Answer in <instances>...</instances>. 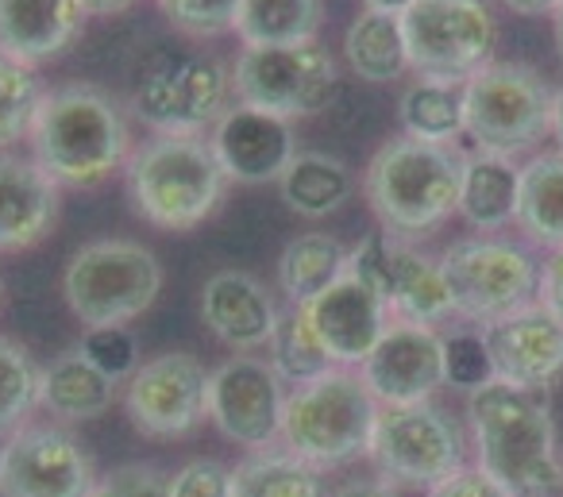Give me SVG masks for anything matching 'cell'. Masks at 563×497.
Masks as SVG:
<instances>
[{
	"instance_id": "6da1fadb",
	"label": "cell",
	"mask_w": 563,
	"mask_h": 497,
	"mask_svg": "<svg viewBox=\"0 0 563 497\" xmlns=\"http://www.w3.org/2000/svg\"><path fill=\"white\" fill-rule=\"evenodd\" d=\"M467 432L475 466L514 497L563 494V459L555 455V420L544 394L490 378L467 394Z\"/></svg>"
},
{
	"instance_id": "7a4b0ae2",
	"label": "cell",
	"mask_w": 563,
	"mask_h": 497,
	"mask_svg": "<svg viewBox=\"0 0 563 497\" xmlns=\"http://www.w3.org/2000/svg\"><path fill=\"white\" fill-rule=\"evenodd\" d=\"M32 158L58 189H86L128 166L132 132L104 89L74 81L43 93L32 124Z\"/></svg>"
},
{
	"instance_id": "3957f363",
	"label": "cell",
	"mask_w": 563,
	"mask_h": 497,
	"mask_svg": "<svg viewBox=\"0 0 563 497\" xmlns=\"http://www.w3.org/2000/svg\"><path fill=\"white\" fill-rule=\"evenodd\" d=\"M463 151L421 143L398 135L367 166V205L394 240H421L432 235L460 209L463 186Z\"/></svg>"
},
{
	"instance_id": "277c9868",
	"label": "cell",
	"mask_w": 563,
	"mask_h": 497,
	"mask_svg": "<svg viewBox=\"0 0 563 497\" xmlns=\"http://www.w3.org/2000/svg\"><path fill=\"white\" fill-rule=\"evenodd\" d=\"M128 197L147 224L189 232L224 201V170L201 135H151L128 155Z\"/></svg>"
},
{
	"instance_id": "5b68a950",
	"label": "cell",
	"mask_w": 563,
	"mask_h": 497,
	"mask_svg": "<svg viewBox=\"0 0 563 497\" xmlns=\"http://www.w3.org/2000/svg\"><path fill=\"white\" fill-rule=\"evenodd\" d=\"M378 409L383 405L375 401L360 371L332 366L321 378L290 389L278 448L306 459L317 471L344 466L371 451Z\"/></svg>"
},
{
	"instance_id": "8992f818",
	"label": "cell",
	"mask_w": 563,
	"mask_h": 497,
	"mask_svg": "<svg viewBox=\"0 0 563 497\" xmlns=\"http://www.w3.org/2000/svg\"><path fill=\"white\" fill-rule=\"evenodd\" d=\"M555 89L525 63H486L463 81V135L478 155L517 158L552 135Z\"/></svg>"
},
{
	"instance_id": "52a82bcc",
	"label": "cell",
	"mask_w": 563,
	"mask_h": 497,
	"mask_svg": "<svg viewBox=\"0 0 563 497\" xmlns=\"http://www.w3.org/2000/svg\"><path fill=\"white\" fill-rule=\"evenodd\" d=\"M163 289V266L155 251L135 240H97L74 251L63 274V297L89 328H124L155 305Z\"/></svg>"
},
{
	"instance_id": "ba28073f",
	"label": "cell",
	"mask_w": 563,
	"mask_h": 497,
	"mask_svg": "<svg viewBox=\"0 0 563 497\" xmlns=\"http://www.w3.org/2000/svg\"><path fill=\"white\" fill-rule=\"evenodd\" d=\"M440 270L452 289L455 317L475 328H486L509 312L537 305L540 263L529 255V247L501 240V235L455 240L440 255Z\"/></svg>"
},
{
	"instance_id": "9c48e42d",
	"label": "cell",
	"mask_w": 563,
	"mask_h": 497,
	"mask_svg": "<svg viewBox=\"0 0 563 497\" xmlns=\"http://www.w3.org/2000/svg\"><path fill=\"white\" fill-rule=\"evenodd\" d=\"M340 70L321 40L294 47H240L232 63V97L282 120L317 117L332 104Z\"/></svg>"
},
{
	"instance_id": "30bf717a",
	"label": "cell",
	"mask_w": 563,
	"mask_h": 497,
	"mask_svg": "<svg viewBox=\"0 0 563 497\" xmlns=\"http://www.w3.org/2000/svg\"><path fill=\"white\" fill-rule=\"evenodd\" d=\"M367 459L394 486L432 489L467 466V432L437 401L378 409Z\"/></svg>"
},
{
	"instance_id": "8fae6325",
	"label": "cell",
	"mask_w": 563,
	"mask_h": 497,
	"mask_svg": "<svg viewBox=\"0 0 563 497\" xmlns=\"http://www.w3.org/2000/svg\"><path fill=\"white\" fill-rule=\"evenodd\" d=\"M409 70L417 78L463 81L494 63L498 24L486 0H413L401 12Z\"/></svg>"
},
{
	"instance_id": "7c38bea8",
	"label": "cell",
	"mask_w": 563,
	"mask_h": 497,
	"mask_svg": "<svg viewBox=\"0 0 563 497\" xmlns=\"http://www.w3.org/2000/svg\"><path fill=\"white\" fill-rule=\"evenodd\" d=\"M347 270L375 286L383 294L394 320L440 328L455 320V301L448 278L440 270V258H429L413 243L394 240L386 232H371L347 255Z\"/></svg>"
},
{
	"instance_id": "4fadbf2b",
	"label": "cell",
	"mask_w": 563,
	"mask_h": 497,
	"mask_svg": "<svg viewBox=\"0 0 563 497\" xmlns=\"http://www.w3.org/2000/svg\"><path fill=\"white\" fill-rule=\"evenodd\" d=\"M132 109L155 135H201L232 109V70L217 55H186L143 74Z\"/></svg>"
},
{
	"instance_id": "5bb4252c",
	"label": "cell",
	"mask_w": 563,
	"mask_h": 497,
	"mask_svg": "<svg viewBox=\"0 0 563 497\" xmlns=\"http://www.w3.org/2000/svg\"><path fill=\"white\" fill-rule=\"evenodd\" d=\"M89 448L58 420H27L0 443V497H89Z\"/></svg>"
},
{
	"instance_id": "9a60e30c",
	"label": "cell",
	"mask_w": 563,
	"mask_h": 497,
	"mask_svg": "<svg viewBox=\"0 0 563 497\" xmlns=\"http://www.w3.org/2000/svg\"><path fill=\"white\" fill-rule=\"evenodd\" d=\"M124 412L143 435L178 440L209 417V366L189 351H163L135 366L124 386Z\"/></svg>"
},
{
	"instance_id": "2e32d148",
	"label": "cell",
	"mask_w": 563,
	"mask_h": 497,
	"mask_svg": "<svg viewBox=\"0 0 563 497\" xmlns=\"http://www.w3.org/2000/svg\"><path fill=\"white\" fill-rule=\"evenodd\" d=\"M286 397L290 386L278 378L271 358L232 355L209 374V420L224 440L247 451L278 448Z\"/></svg>"
},
{
	"instance_id": "e0dca14e",
	"label": "cell",
	"mask_w": 563,
	"mask_h": 497,
	"mask_svg": "<svg viewBox=\"0 0 563 497\" xmlns=\"http://www.w3.org/2000/svg\"><path fill=\"white\" fill-rule=\"evenodd\" d=\"M360 378L375 394L383 409L394 405H421L432 401L444 382V332L440 328L390 320L383 340L375 343L360 366Z\"/></svg>"
},
{
	"instance_id": "ac0fdd59",
	"label": "cell",
	"mask_w": 563,
	"mask_h": 497,
	"mask_svg": "<svg viewBox=\"0 0 563 497\" xmlns=\"http://www.w3.org/2000/svg\"><path fill=\"white\" fill-rule=\"evenodd\" d=\"M294 309H301L309 332L321 343L329 363L347 366V371H360L363 358L375 351V343L383 340V332L394 320L383 294L375 286H367L363 278H355L352 270L340 274L309 305H294Z\"/></svg>"
},
{
	"instance_id": "d6986e66",
	"label": "cell",
	"mask_w": 563,
	"mask_h": 497,
	"mask_svg": "<svg viewBox=\"0 0 563 497\" xmlns=\"http://www.w3.org/2000/svg\"><path fill=\"white\" fill-rule=\"evenodd\" d=\"M478 332H483L498 382L548 394L563 378V324L540 301L509 312Z\"/></svg>"
},
{
	"instance_id": "ffe728a7",
	"label": "cell",
	"mask_w": 563,
	"mask_h": 497,
	"mask_svg": "<svg viewBox=\"0 0 563 497\" xmlns=\"http://www.w3.org/2000/svg\"><path fill=\"white\" fill-rule=\"evenodd\" d=\"M209 147L228 181L271 186V181H278L286 174V166L298 155V135H294L290 120L232 101V109L212 128Z\"/></svg>"
},
{
	"instance_id": "44dd1931",
	"label": "cell",
	"mask_w": 563,
	"mask_h": 497,
	"mask_svg": "<svg viewBox=\"0 0 563 497\" xmlns=\"http://www.w3.org/2000/svg\"><path fill=\"white\" fill-rule=\"evenodd\" d=\"M282 309L271 289L247 270H217L201 286V324L235 355H255L271 347Z\"/></svg>"
},
{
	"instance_id": "7402d4cb",
	"label": "cell",
	"mask_w": 563,
	"mask_h": 497,
	"mask_svg": "<svg viewBox=\"0 0 563 497\" xmlns=\"http://www.w3.org/2000/svg\"><path fill=\"white\" fill-rule=\"evenodd\" d=\"M63 194L35 158L0 151V251L35 247L55 228Z\"/></svg>"
},
{
	"instance_id": "603a6c76",
	"label": "cell",
	"mask_w": 563,
	"mask_h": 497,
	"mask_svg": "<svg viewBox=\"0 0 563 497\" xmlns=\"http://www.w3.org/2000/svg\"><path fill=\"white\" fill-rule=\"evenodd\" d=\"M86 24L78 0H0V51L35 66L58 58Z\"/></svg>"
},
{
	"instance_id": "cb8c5ba5",
	"label": "cell",
	"mask_w": 563,
	"mask_h": 497,
	"mask_svg": "<svg viewBox=\"0 0 563 497\" xmlns=\"http://www.w3.org/2000/svg\"><path fill=\"white\" fill-rule=\"evenodd\" d=\"M117 378L101 371L81 347L55 355L40 374V405L58 424H81L97 420L117 401Z\"/></svg>"
},
{
	"instance_id": "d4e9b609",
	"label": "cell",
	"mask_w": 563,
	"mask_h": 497,
	"mask_svg": "<svg viewBox=\"0 0 563 497\" xmlns=\"http://www.w3.org/2000/svg\"><path fill=\"white\" fill-rule=\"evenodd\" d=\"M517 186H521V166L514 158L498 155H467L463 158V186H460V217L478 235H494L517 217Z\"/></svg>"
},
{
	"instance_id": "484cf974",
	"label": "cell",
	"mask_w": 563,
	"mask_h": 497,
	"mask_svg": "<svg viewBox=\"0 0 563 497\" xmlns=\"http://www.w3.org/2000/svg\"><path fill=\"white\" fill-rule=\"evenodd\" d=\"M514 224L537 247H563V151H540L521 166Z\"/></svg>"
},
{
	"instance_id": "4316f807",
	"label": "cell",
	"mask_w": 563,
	"mask_h": 497,
	"mask_svg": "<svg viewBox=\"0 0 563 497\" xmlns=\"http://www.w3.org/2000/svg\"><path fill=\"white\" fill-rule=\"evenodd\" d=\"M355 189V178L344 158L329 151H298L286 174L278 178V194L286 209L306 220H324L336 209H344Z\"/></svg>"
},
{
	"instance_id": "83f0119b",
	"label": "cell",
	"mask_w": 563,
	"mask_h": 497,
	"mask_svg": "<svg viewBox=\"0 0 563 497\" xmlns=\"http://www.w3.org/2000/svg\"><path fill=\"white\" fill-rule=\"evenodd\" d=\"M344 63L355 78L375 81V86H390V81H398L401 74L409 70L401 20L390 16V12L363 9L344 35Z\"/></svg>"
},
{
	"instance_id": "f1b7e54d",
	"label": "cell",
	"mask_w": 563,
	"mask_h": 497,
	"mask_svg": "<svg viewBox=\"0 0 563 497\" xmlns=\"http://www.w3.org/2000/svg\"><path fill=\"white\" fill-rule=\"evenodd\" d=\"M352 251L329 232H301L294 235L278 255V286L290 305H309L317 294L332 286L347 270Z\"/></svg>"
},
{
	"instance_id": "f546056e",
	"label": "cell",
	"mask_w": 563,
	"mask_h": 497,
	"mask_svg": "<svg viewBox=\"0 0 563 497\" xmlns=\"http://www.w3.org/2000/svg\"><path fill=\"white\" fill-rule=\"evenodd\" d=\"M324 0H243L235 35L243 47H294L321 32Z\"/></svg>"
},
{
	"instance_id": "4dcf8cb0",
	"label": "cell",
	"mask_w": 563,
	"mask_h": 497,
	"mask_svg": "<svg viewBox=\"0 0 563 497\" xmlns=\"http://www.w3.org/2000/svg\"><path fill=\"white\" fill-rule=\"evenodd\" d=\"M398 124L409 140L455 147V140L463 135V86L417 78L398 101Z\"/></svg>"
},
{
	"instance_id": "1f68e13d",
	"label": "cell",
	"mask_w": 563,
	"mask_h": 497,
	"mask_svg": "<svg viewBox=\"0 0 563 497\" xmlns=\"http://www.w3.org/2000/svg\"><path fill=\"white\" fill-rule=\"evenodd\" d=\"M232 497H324L321 471L286 448L251 451L232 471Z\"/></svg>"
},
{
	"instance_id": "d6a6232c",
	"label": "cell",
	"mask_w": 563,
	"mask_h": 497,
	"mask_svg": "<svg viewBox=\"0 0 563 497\" xmlns=\"http://www.w3.org/2000/svg\"><path fill=\"white\" fill-rule=\"evenodd\" d=\"M266 351H271V366L290 389L306 386V382L321 378L324 371H332L329 355H324L321 343L313 340L306 317H301V309H294V305L278 317V328H274L271 347Z\"/></svg>"
},
{
	"instance_id": "836d02e7",
	"label": "cell",
	"mask_w": 563,
	"mask_h": 497,
	"mask_svg": "<svg viewBox=\"0 0 563 497\" xmlns=\"http://www.w3.org/2000/svg\"><path fill=\"white\" fill-rule=\"evenodd\" d=\"M43 93L47 89L35 78V66L0 51V151H12L32 135Z\"/></svg>"
},
{
	"instance_id": "e575fe53",
	"label": "cell",
	"mask_w": 563,
	"mask_h": 497,
	"mask_svg": "<svg viewBox=\"0 0 563 497\" xmlns=\"http://www.w3.org/2000/svg\"><path fill=\"white\" fill-rule=\"evenodd\" d=\"M40 374L43 366H35V358L20 343L0 335V440H9L35 412V405H40Z\"/></svg>"
},
{
	"instance_id": "d590c367",
	"label": "cell",
	"mask_w": 563,
	"mask_h": 497,
	"mask_svg": "<svg viewBox=\"0 0 563 497\" xmlns=\"http://www.w3.org/2000/svg\"><path fill=\"white\" fill-rule=\"evenodd\" d=\"M243 0H158L163 16L189 40H212V35L235 27Z\"/></svg>"
},
{
	"instance_id": "8d00e7d4",
	"label": "cell",
	"mask_w": 563,
	"mask_h": 497,
	"mask_svg": "<svg viewBox=\"0 0 563 497\" xmlns=\"http://www.w3.org/2000/svg\"><path fill=\"white\" fill-rule=\"evenodd\" d=\"M494 378V366L490 355H486V343L483 332H448L444 335V382L455 389H478Z\"/></svg>"
},
{
	"instance_id": "74e56055",
	"label": "cell",
	"mask_w": 563,
	"mask_h": 497,
	"mask_svg": "<svg viewBox=\"0 0 563 497\" xmlns=\"http://www.w3.org/2000/svg\"><path fill=\"white\" fill-rule=\"evenodd\" d=\"M78 347L117 382L132 378L135 366H140V347H135V340L124 332V328H101V332H89Z\"/></svg>"
},
{
	"instance_id": "f35d334b",
	"label": "cell",
	"mask_w": 563,
	"mask_h": 497,
	"mask_svg": "<svg viewBox=\"0 0 563 497\" xmlns=\"http://www.w3.org/2000/svg\"><path fill=\"white\" fill-rule=\"evenodd\" d=\"M170 497H232V471L217 459H194L170 474Z\"/></svg>"
},
{
	"instance_id": "ab89813d",
	"label": "cell",
	"mask_w": 563,
	"mask_h": 497,
	"mask_svg": "<svg viewBox=\"0 0 563 497\" xmlns=\"http://www.w3.org/2000/svg\"><path fill=\"white\" fill-rule=\"evenodd\" d=\"M89 497H170V478H163L151 466H120L97 478Z\"/></svg>"
},
{
	"instance_id": "60d3db41",
	"label": "cell",
	"mask_w": 563,
	"mask_h": 497,
	"mask_svg": "<svg viewBox=\"0 0 563 497\" xmlns=\"http://www.w3.org/2000/svg\"><path fill=\"white\" fill-rule=\"evenodd\" d=\"M424 497H514V494L506 486H498L486 471H478V466H463V471L448 474L444 482H437Z\"/></svg>"
},
{
	"instance_id": "b9f144b4",
	"label": "cell",
	"mask_w": 563,
	"mask_h": 497,
	"mask_svg": "<svg viewBox=\"0 0 563 497\" xmlns=\"http://www.w3.org/2000/svg\"><path fill=\"white\" fill-rule=\"evenodd\" d=\"M537 301L552 312L555 320L563 324V247L548 251L544 263H540V289Z\"/></svg>"
},
{
	"instance_id": "7bdbcfd3",
	"label": "cell",
	"mask_w": 563,
	"mask_h": 497,
	"mask_svg": "<svg viewBox=\"0 0 563 497\" xmlns=\"http://www.w3.org/2000/svg\"><path fill=\"white\" fill-rule=\"evenodd\" d=\"M332 497H398V486L386 478H367V474H360V478H347L344 486H336Z\"/></svg>"
},
{
	"instance_id": "ee69618b",
	"label": "cell",
	"mask_w": 563,
	"mask_h": 497,
	"mask_svg": "<svg viewBox=\"0 0 563 497\" xmlns=\"http://www.w3.org/2000/svg\"><path fill=\"white\" fill-rule=\"evenodd\" d=\"M501 4L517 16H555L560 9V0H501Z\"/></svg>"
},
{
	"instance_id": "f6af8a7d",
	"label": "cell",
	"mask_w": 563,
	"mask_h": 497,
	"mask_svg": "<svg viewBox=\"0 0 563 497\" xmlns=\"http://www.w3.org/2000/svg\"><path fill=\"white\" fill-rule=\"evenodd\" d=\"M81 9H86V16H117V12H124L132 0H78Z\"/></svg>"
},
{
	"instance_id": "bcb514c9",
	"label": "cell",
	"mask_w": 563,
	"mask_h": 497,
	"mask_svg": "<svg viewBox=\"0 0 563 497\" xmlns=\"http://www.w3.org/2000/svg\"><path fill=\"white\" fill-rule=\"evenodd\" d=\"M552 135H555V151H563V86H555V104H552Z\"/></svg>"
},
{
	"instance_id": "7dc6e473",
	"label": "cell",
	"mask_w": 563,
	"mask_h": 497,
	"mask_svg": "<svg viewBox=\"0 0 563 497\" xmlns=\"http://www.w3.org/2000/svg\"><path fill=\"white\" fill-rule=\"evenodd\" d=\"M367 9H375V12H390V16H401V12L413 4V0H363Z\"/></svg>"
},
{
	"instance_id": "c3c4849f",
	"label": "cell",
	"mask_w": 563,
	"mask_h": 497,
	"mask_svg": "<svg viewBox=\"0 0 563 497\" xmlns=\"http://www.w3.org/2000/svg\"><path fill=\"white\" fill-rule=\"evenodd\" d=\"M552 24H555V51H560V58H563V0H560V9H555Z\"/></svg>"
}]
</instances>
